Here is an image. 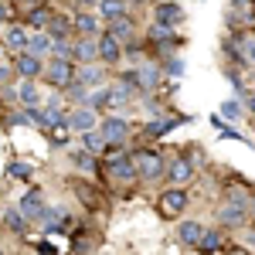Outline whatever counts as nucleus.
Instances as JSON below:
<instances>
[{
  "label": "nucleus",
  "mask_w": 255,
  "mask_h": 255,
  "mask_svg": "<svg viewBox=\"0 0 255 255\" xmlns=\"http://www.w3.org/2000/svg\"><path fill=\"white\" fill-rule=\"evenodd\" d=\"M133 167H136V177H143V180H157V177L163 174V167H167V160H163L160 150L143 146V150L133 153Z\"/></svg>",
  "instance_id": "nucleus-1"
},
{
  "label": "nucleus",
  "mask_w": 255,
  "mask_h": 255,
  "mask_svg": "<svg viewBox=\"0 0 255 255\" xmlns=\"http://www.w3.org/2000/svg\"><path fill=\"white\" fill-rule=\"evenodd\" d=\"M41 79L48 82L51 89H68L72 82H75V61L72 58H55L44 65V72H41Z\"/></svg>",
  "instance_id": "nucleus-2"
},
{
  "label": "nucleus",
  "mask_w": 255,
  "mask_h": 255,
  "mask_svg": "<svg viewBox=\"0 0 255 255\" xmlns=\"http://www.w3.org/2000/svg\"><path fill=\"white\" fill-rule=\"evenodd\" d=\"M163 174L170 177V187H187L191 180L197 177V167H194V160L191 157H174L170 160V167H163Z\"/></svg>",
  "instance_id": "nucleus-3"
},
{
  "label": "nucleus",
  "mask_w": 255,
  "mask_h": 255,
  "mask_svg": "<svg viewBox=\"0 0 255 255\" xmlns=\"http://www.w3.org/2000/svg\"><path fill=\"white\" fill-rule=\"evenodd\" d=\"M96 129H99V136L106 139V146H113V143H126V136H129V119L113 113L109 119H102Z\"/></svg>",
  "instance_id": "nucleus-4"
},
{
  "label": "nucleus",
  "mask_w": 255,
  "mask_h": 255,
  "mask_svg": "<svg viewBox=\"0 0 255 255\" xmlns=\"http://www.w3.org/2000/svg\"><path fill=\"white\" fill-rule=\"evenodd\" d=\"M191 204V197H187V191L184 187H167L163 194H160V211L167 218H177V215H184V208Z\"/></svg>",
  "instance_id": "nucleus-5"
},
{
  "label": "nucleus",
  "mask_w": 255,
  "mask_h": 255,
  "mask_svg": "<svg viewBox=\"0 0 255 255\" xmlns=\"http://www.w3.org/2000/svg\"><path fill=\"white\" fill-rule=\"evenodd\" d=\"M96 48H99L96 58L102 61V65H119V61H123V44H119L116 38H109L106 31L96 38Z\"/></svg>",
  "instance_id": "nucleus-6"
},
{
  "label": "nucleus",
  "mask_w": 255,
  "mask_h": 255,
  "mask_svg": "<svg viewBox=\"0 0 255 255\" xmlns=\"http://www.w3.org/2000/svg\"><path fill=\"white\" fill-rule=\"evenodd\" d=\"M102 31V20L96 14H89V10H79V14H72V34L75 38H92Z\"/></svg>",
  "instance_id": "nucleus-7"
},
{
  "label": "nucleus",
  "mask_w": 255,
  "mask_h": 255,
  "mask_svg": "<svg viewBox=\"0 0 255 255\" xmlns=\"http://www.w3.org/2000/svg\"><path fill=\"white\" fill-rule=\"evenodd\" d=\"M44 208H48V204H44V191H41V187H31L27 194L20 197V208H17V211L27 218V221H31V218L38 221V218L44 215Z\"/></svg>",
  "instance_id": "nucleus-8"
},
{
  "label": "nucleus",
  "mask_w": 255,
  "mask_h": 255,
  "mask_svg": "<svg viewBox=\"0 0 255 255\" xmlns=\"http://www.w3.org/2000/svg\"><path fill=\"white\" fill-rule=\"evenodd\" d=\"M228 249V242H225V232L221 228H208L204 235H201V242H197V255H221Z\"/></svg>",
  "instance_id": "nucleus-9"
},
{
  "label": "nucleus",
  "mask_w": 255,
  "mask_h": 255,
  "mask_svg": "<svg viewBox=\"0 0 255 255\" xmlns=\"http://www.w3.org/2000/svg\"><path fill=\"white\" fill-rule=\"evenodd\" d=\"M180 20H184V10L177 7L174 0H170V3L163 0V3H157V7H153V24H160V27H170V31H174Z\"/></svg>",
  "instance_id": "nucleus-10"
},
{
  "label": "nucleus",
  "mask_w": 255,
  "mask_h": 255,
  "mask_svg": "<svg viewBox=\"0 0 255 255\" xmlns=\"http://www.w3.org/2000/svg\"><path fill=\"white\" fill-rule=\"evenodd\" d=\"M10 68L17 72L20 79H31V82H38V79H41V72H44V58H34V55L20 51V55H17V65H10Z\"/></svg>",
  "instance_id": "nucleus-11"
},
{
  "label": "nucleus",
  "mask_w": 255,
  "mask_h": 255,
  "mask_svg": "<svg viewBox=\"0 0 255 255\" xmlns=\"http://www.w3.org/2000/svg\"><path fill=\"white\" fill-rule=\"evenodd\" d=\"M51 14H55V7H51V3H34V7L24 14L20 24H24L27 31H44V27H48V20H51Z\"/></svg>",
  "instance_id": "nucleus-12"
},
{
  "label": "nucleus",
  "mask_w": 255,
  "mask_h": 255,
  "mask_svg": "<svg viewBox=\"0 0 255 255\" xmlns=\"http://www.w3.org/2000/svg\"><path fill=\"white\" fill-rule=\"evenodd\" d=\"M96 109H89V106H75L72 113H68V123L65 126H72L75 133H89V129H96Z\"/></svg>",
  "instance_id": "nucleus-13"
},
{
  "label": "nucleus",
  "mask_w": 255,
  "mask_h": 255,
  "mask_svg": "<svg viewBox=\"0 0 255 255\" xmlns=\"http://www.w3.org/2000/svg\"><path fill=\"white\" fill-rule=\"evenodd\" d=\"M27 34H31V31H27L20 20H10L7 31H3V44H7V51H17V55H20V51L27 48Z\"/></svg>",
  "instance_id": "nucleus-14"
},
{
  "label": "nucleus",
  "mask_w": 255,
  "mask_h": 255,
  "mask_svg": "<svg viewBox=\"0 0 255 255\" xmlns=\"http://www.w3.org/2000/svg\"><path fill=\"white\" fill-rule=\"evenodd\" d=\"M204 232H208V225H201V221H180L177 225V242L187 245V249H197V242H201Z\"/></svg>",
  "instance_id": "nucleus-15"
},
{
  "label": "nucleus",
  "mask_w": 255,
  "mask_h": 255,
  "mask_svg": "<svg viewBox=\"0 0 255 255\" xmlns=\"http://www.w3.org/2000/svg\"><path fill=\"white\" fill-rule=\"evenodd\" d=\"M252 187L249 184H242V180H228L225 184V204H238V208H249V201H252Z\"/></svg>",
  "instance_id": "nucleus-16"
},
{
  "label": "nucleus",
  "mask_w": 255,
  "mask_h": 255,
  "mask_svg": "<svg viewBox=\"0 0 255 255\" xmlns=\"http://www.w3.org/2000/svg\"><path fill=\"white\" fill-rule=\"evenodd\" d=\"M99 48H96V38H75L72 44V61L75 65H89V61H96Z\"/></svg>",
  "instance_id": "nucleus-17"
},
{
  "label": "nucleus",
  "mask_w": 255,
  "mask_h": 255,
  "mask_svg": "<svg viewBox=\"0 0 255 255\" xmlns=\"http://www.w3.org/2000/svg\"><path fill=\"white\" fill-rule=\"evenodd\" d=\"M133 31H136V24H133V17H129V14L106 24V34H109V38H116L119 44H123V41H133Z\"/></svg>",
  "instance_id": "nucleus-18"
},
{
  "label": "nucleus",
  "mask_w": 255,
  "mask_h": 255,
  "mask_svg": "<svg viewBox=\"0 0 255 255\" xmlns=\"http://www.w3.org/2000/svg\"><path fill=\"white\" fill-rule=\"evenodd\" d=\"M38 225L48 235H55V232H65L61 225H68V215H65V208H44V215L38 218Z\"/></svg>",
  "instance_id": "nucleus-19"
},
{
  "label": "nucleus",
  "mask_w": 255,
  "mask_h": 255,
  "mask_svg": "<svg viewBox=\"0 0 255 255\" xmlns=\"http://www.w3.org/2000/svg\"><path fill=\"white\" fill-rule=\"evenodd\" d=\"M150 44H153V48H160V51H170V48H177V44H180V38H177V31H170V27L153 24V27H150Z\"/></svg>",
  "instance_id": "nucleus-20"
},
{
  "label": "nucleus",
  "mask_w": 255,
  "mask_h": 255,
  "mask_svg": "<svg viewBox=\"0 0 255 255\" xmlns=\"http://www.w3.org/2000/svg\"><path fill=\"white\" fill-rule=\"evenodd\" d=\"M44 34H48L51 41L72 38V17H65V14H51V20H48V27H44Z\"/></svg>",
  "instance_id": "nucleus-21"
},
{
  "label": "nucleus",
  "mask_w": 255,
  "mask_h": 255,
  "mask_svg": "<svg viewBox=\"0 0 255 255\" xmlns=\"http://www.w3.org/2000/svg\"><path fill=\"white\" fill-rule=\"evenodd\" d=\"M102 79H106V72L102 68H89V65H75V82H79L82 89H96V85H102Z\"/></svg>",
  "instance_id": "nucleus-22"
},
{
  "label": "nucleus",
  "mask_w": 255,
  "mask_h": 255,
  "mask_svg": "<svg viewBox=\"0 0 255 255\" xmlns=\"http://www.w3.org/2000/svg\"><path fill=\"white\" fill-rule=\"evenodd\" d=\"M27 55H34V58H44L48 51H51V38L44 34V31H31L27 34V48H24Z\"/></svg>",
  "instance_id": "nucleus-23"
},
{
  "label": "nucleus",
  "mask_w": 255,
  "mask_h": 255,
  "mask_svg": "<svg viewBox=\"0 0 255 255\" xmlns=\"http://www.w3.org/2000/svg\"><path fill=\"white\" fill-rule=\"evenodd\" d=\"M17 102L24 106V109H31V106H41L38 82H31V79H20V89H17Z\"/></svg>",
  "instance_id": "nucleus-24"
},
{
  "label": "nucleus",
  "mask_w": 255,
  "mask_h": 255,
  "mask_svg": "<svg viewBox=\"0 0 255 255\" xmlns=\"http://www.w3.org/2000/svg\"><path fill=\"white\" fill-rule=\"evenodd\" d=\"M99 20H116V17H126V0H99Z\"/></svg>",
  "instance_id": "nucleus-25"
},
{
  "label": "nucleus",
  "mask_w": 255,
  "mask_h": 255,
  "mask_svg": "<svg viewBox=\"0 0 255 255\" xmlns=\"http://www.w3.org/2000/svg\"><path fill=\"white\" fill-rule=\"evenodd\" d=\"M184 119H157V123H146L143 126V136H150V139H157L163 136V133H170V129H177Z\"/></svg>",
  "instance_id": "nucleus-26"
},
{
  "label": "nucleus",
  "mask_w": 255,
  "mask_h": 255,
  "mask_svg": "<svg viewBox=\"0 0 255 255\" xmlns=\"http://www.w3.org/2000/svg\"><path fill=\"white\" fill-rule=\"evenodd\" d=\"M65 123H68V116L61 113L58 106H48V109H41V126H44V129H61Z\"/></svg>",
  "instance_id": "nucleus-27"
},
{
  "label": "nucleus",
  "mask_w": 255,
  "mask_h": 255,
  "mask_svg": "<svg viewBox=\"0 0 255 255\" xmlns=\"http://www.w3.org/2000/svg\"><path fill=\"white\" fill-rule=\"evenodd\" d=\"M245 215H249V208H238V204H225L221 208V225H242L245 221Z\"/></svg>",
  "instance_id": "nucleus-28"
},
{
  "label": "nucleus",
  "mask_w": 255,
  "mask_h": 255,
  "mask_svg": "<svg viewBox=\"0 0 255 255\" xmlns=\"http://www.w3.org/2000/svg\"><path fill=\"white\" fill-rule=\"evenodd\" d=\"M3 225H7V228H10V232H27V218L20 215L17 208H10V211H3Z\"/></svg>",
  "instance_id": "nucleus-29"
},
{
  "label": "nucleus",
  "mask_w": 255,
  "mask_h": 255,
  "mask_svg": "<svg viewBox=\"0 0 255 255\" xmlns=\"http://www.w3.org/2000/svg\"><path fill=\"white\" fill-rule=\"evenodd\" d=\"M79 136H82V150L85 153H99L106 146V139L99 136V129H89V133H79Z\"/></svg>",
  "instance_id": "nucleus-30"
},
{
  "label": "nucleus",
  "mask_w": 255,
  "mask_h": 255,
  "mask_svg": "<svg viewBox=\"0 0 255 255\" xmlns=\"http://www.w3.org/2000/svg\"><path fill=\"white\" fill-rule=\"evenodd\" d=\"M7 174L14 177V180H27V177L34 174V167L27 160H14V163H7Z\"/></svg>",
  "instance_id": "nucleus-31"
},
{
  "label": "nucleus",
  "mask_w": 255,
  "mask_h": 255,
  "mask_svg": "<svg viewBox=\"0 0 255 255\" xmlns=\"http://www.w3.org/2000/svg\"><path fill=\"white\" fill-rule=\"evenodd\" d=\"M75 191H79V197H82V204H85V208H96L99 201H102V197H99V191H92V187H85L82 180H75Z\"/></svg>",
  "instance_id": "nucleus-32"
},
{
  "label": "nucleus",
  "mask_w": 255,
  "mask_h": 255,
  "mask_svg": "<svg viewBox=\"0 0 255 255\" xmlns=\"http://www.w3.org/2000/svg\"><path fill=\"white\" fill-rule=\"evenodd\" d=\"M72 160H75V167H79V170H85V174L99 167V163H96V153H85V150H79V153H72Z\"/></svg>",
  "instance_id": "nucleus-33"
},
{
  "label": "nucleus",
  "mask_w": 255,
  "mask_h": 255,
  "mask_svg": "<svg viewBox=\"0 0 255 255\" xmlns=\"http://www.w3.org/2000/svg\"><path fill=\"white\" fill-rule=\"evenodd\" d=\"M211 123H215V129H218V136H221V139H245V136H242V133H238V129H232V126H225V123H221V119H211Z\"/></svg>",
  "instance_id": "nucleus-34"
},
{
  "label": "nucleus",
  "mask_w": 255,
  "mask_h": 255,
  "mask_svg": "<svg viewBox=\"0 0 255 255\" xmlns=\"http://www.w3.org/2000/svg\"><path fill=\"white\" fill-rule=\"evenodd\" d=\"M221 113H225L228 119H238V113H242V106H238L235 99H232V102H225V106H221Z\"/></svg>",
  "instance_id": "nucleus-35"
},
{
  "label": "nucleus",
  "mask_w": 255,
  "mask_h": 255,
  "mask_svg": "<svg viewBox=\"0 0 255 255\" xmlns=\"http://www.w3.org/2000/svg\"><path fill=\"white\" fill-rule=\"evenodd\" d=\"M51 143H58V146H65V143H68V133H65V126H61V129H51Z\"/></svg>",
  "instance_id": "nucleus-36"
},
{
  "label": "nucleus",
  "mask_w": 255,
  "mask_h": 255,
  "mask_svg": "<svg viewBox=\"0 0 255 255\" xmlns=\"http://www.w3.org/2000/svg\"><path fill=\"white\" fill-rule=\"evenodd\" d=\"M38 252L41 255H58V249H55L51 242H38Z\"/></svg>",
  "instance_id": "nucleus-37"
},
{
  "label": "nucleus",
  "mask_w": 255,
  "mask_h": 255,
  "mask_svg": "<svg viewBox=\"0 0 255 255\" xmlns=\"http://www.w3.org/2000/svg\"><path fill=\"white\" fill-rule=\"evenodd\" d=\"M10 14H14V10H10V3H3V0H0V24H3V20L10 24Z\"/></svg>",
  "instance_id": "nucleus-38"
},
{
  "label": "nucleus",
  "mask_w": 255,
  "mask_h": 255,
  "mask_svg": "<svg viewBox=\"0 0 255 255\" xmlns=\"http://www.w3.org/2000/svg\"><path fill=\"white\" fill-rule=\"evenodd\" d=\"M167 72H170V75H180V72H184V65H180L177 58H170V61H167Z\"/></svg>",
  "instance_id": "nucleus-39"
},
{
  "label": "nucleus",
  "mask_w": 255,
  "mask_h": 255,
  "mask_svg": "<svg viewBox=\"0 0 255 255\" xmlns=\"http://www.w3.org/2000/svg\"><path fill=\"white\" fill-rule=\"evenodd\" d=\"M10 72H14V68H10V65H0V85H3V82L10 79Z\"/></svg>",
  "instance_id": "nucleus-40"
},
{
  "label": "nucleus",
  "mask_w": 255,
  "mask_h": 255,
  "mask_svg": "<svg viewBox=\"0 0 255 255\" xmlns=\"http://www.w3.org/2000/svg\"><path fill=\"white\" fill-rule=\"evenodd\" d=\"M225 255H249V249H225Z\"/></svg>",
  "instance_id": "nucleus-41"
},
{
  "label": "nucleus",
  "mask_w": 255,
  "mask_h": 255,
  "mask_svg": "<svg viewBox=\"0 0 255 255\" xmlns=\"http://www.w3.org/2000/svg\"><path fill=\"white\" fill-rule=\"evenodd\" d=\"M245 106H249V109L255 113V92H252V96H245Z\"/></svg>",
  "instance_id": "nucleus-42"
},
{
  "label": "nucleus",
  "mask_w": 255,
  "mask_h": 255,
  "mask_svg": "<svg viewBox=\"0 0 255 255\" xmlns=\"http://www.w3.org/2000/svg\"><path fill=\"white\" fill-rule=\"evenodd\" d=\"M249 215L255 218V194H252V201H249Z\"/></svg>",
  "instance_id": "nucleus-43"
},
{
  "label": "nucleus",
  "mask_w": 255,
  "mask_h": 255,
  "mask_svg": "<svg viewBox=\"0 0 255 255\" xmlns=\"http://www.w3.org/2000/svg\"><path fill=\"white\" fill-rule=\"evenodd\" d=\"M75 3H79V7H85V3H99V0H75Z\"/></svg>",
  "instance_id": "nucleus-44"
},
{
  "label": "nucleus",
  "mask_w": 255,
  "mask_h": 255,
  "mask_svg": "<svg viewBox=\"0 0 255 255\" xmlns=\"http://www.w3.org/2000/svg\"><path fill=\"white\" fill-rule=\"evenodd\" d=\"M249 245H252V249H255V232H249Z\"/></svg>",
  "instance_id": "nucleus-45"
},
{
  "label": "nucleus",
  "mask_w": 255,
  "mask_h": 255,
  "mask_svg": "<svg viewBox=\"0 0 255 255\" xmlns=\"http://www.w3.org/2000/svg\"><path fill=\"white\" fill-rule=\"evenodd\" d=\"M0 116H3V99H0Z\"/></svg>",
  "instance_id": "nucleus-46"
},
{
  "label": "nucleus",
  "mask_w": 255,
  "mask_h": 255,
  "mask_svg": "<svg viewBox=\"0 0 255 255\" xmlns=\"http://www.w3.org/2000/svg\"><path fill=\"white\" fill-rule=\"evenodd\" d=\"M14 3H27V0H14Z\"/></svg>",
  "instance_id": "nucleus-47"
},
{
  "label": "nucleus",
  "mask_w": 255,
  "mask_h": 255,
  "mask_svg": "<svg viewBox=\"0 0 255 255\" xmlns=\"http://www.w3.org/2000/svg\"><path fill=\"white\" fill-rule=\"evenodd\" d=\"M126 3H139V0H126Z\"/></svg>",
  "instance_id": "nucleus-48"
},
{
  "label": "nucleus",
  "mask_w": 255,
  "mask_h": 255,
  "mask_svg": "<svg viewBox=\"0 0 255 255\" xmlns=\"http://www.w3.org/2000/svg\"><path fill=\"white\" fill-rule=\"evenodd\" d=\"M0 55H3V48H0Z\"/></svg>",
  "instance_id": "nucleus-49"
}]
</instances>
